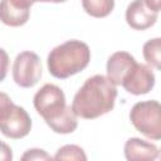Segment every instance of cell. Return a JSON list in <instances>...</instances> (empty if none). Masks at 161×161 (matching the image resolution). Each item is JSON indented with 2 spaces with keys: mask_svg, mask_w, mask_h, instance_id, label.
<instances>
[{
  "mask_svg": "<svg viewBox=\"0 0 161 161\" xmlns=\"http://www.w3.org/2000/svg\"><path fill=\"white\" fill-rule=\"evenodd\" d=\"M116 98V86L107 77L96 74L89 77L78 89L72 102V109L77 117L94 119L111 112Z\"/></svg>",
  "mask_w": 161,
  "mask_h": 161,
  "instance_id": "6da1fadb",
  "label": "cell"
},
{
  "mask_svg": "<svg viewBox=\"0 0 161 161\" xmlns=\"http://www.w3.org/2000/svg\"><path fill=\"white\" fill-rule=\"evenodd\" d=\"M35 111L55 133L67 135L75 131L77 116L72 107L67 106L64 92L55 84H44L33 99Z\"/></svg>",
  "mask_w": 161,
  "mask_h": 161,
  "instance_id": "7a4b0ae2",
  "label": "cell"
},
{
  "mask_svg": "<svg viewBox=\"0 0 161 161\" xmlns=\"http://www.w3.org/2000/svg\"><path fill=\"white\" fill-rule=\"evenodd\" d=\"M91 60L89 47L80 40L72 39L50 50L47 59L49 73L58 79H67L82 72Z\"/></svg>",
  "mask_w": 161,
  "mask_h": 161,
  "instance_id": "3957f363",
  "label": "cell"
},
{
  "mask_svg": "<svg viewBox=\"0 0 161 161\" xmlns=\"http://www.w3.org/2000/svg\"><path fill=\"white\" fill-rule=\"evenodd\" d=\"M133 127L150 140L161 138V106L158 101H142L133 104L130 112Z\"/></svg>",
  "mask_w": 161,
  "mask_h": 161,
  "instance_id": "277c9868",
  "label": "cell"
},
{
  "mask_svg": "<svg viewBox=\"0 0 161 161\" xmlns=\"http://www.w3.org/2000/svg\"><path fill=\"white\" fill-rule=\"evenodd\" d=\"M31 128V118L28 112L13 101L0 111V132L13 140L25 137Z\"/></svg>",
  "mask_w": 161,
  "mask_h": 161,
  "instance_id": "5b68a950",
  "label": "cell"
},
{
  "mask_svg": "<svg viewBox=\"0 0 161 161\" xmlns=\"http://www.w3.org/2000/svg\"><path fill=\"white\" fill-rule=\"evenodd\" d=\"M42 73V63L36 53L25 50L16 55L13 64V79L19 87H34L40 80Z\"/></svg>",
  "mask_w": 161,
  "mask_h": 161,
  "instance_id": "8992f818",
  "label": "cell"
},
{
  "mask_svg": "<svg viewBox=\"0 0 161 161\" xmlns=\"http://www.w3.org/2000/svg\"><path fill=\"white\" fill-rule=\"evenodd\" d=\"M155 74L152 69L146 64L136 63L127 77L122 82V87L131 94L141 96L148 93L155 86Z\"/></svg>",
  "mask_w": 161,
  "mask_h": 161,
  "instance_id": "52a82bcc",
  "label": "cell"
},
{
  "mask_svg": "<svg viewBox=\"0 0 161 161\" xmlns=\"http://www.w3.org/2000/svg\"><path fill=\"white\" fill-rule=\"evenodd\" d=\"M157 20V13L150 10L143 0H133L126 9V21L135 30H146Z\"/></svg>",
  "mask_w": 161,
  "mask_h": 161,
  "instance_id": "ba28073f",
  "label": "cell"
},
{
  "mask_svg": "<svg viewBox=\"0 0 161 161\" xmlns=\"http://www.w3.org/2000/svg\"><path fill=\"white\" fill-rule=\"evenodd\" d=\"M136 63V59L127 52L113 53L107 60V78L114 86H121Z\"/></svg>",
  "mask_w": 161,
  "mask_h": 161,
  "instance_id": "9c48e42d",
  "label": "cell"
},
{
  "mask_svg": "<svg viewBox=\"0 0 161 161\" xmlns=\"http://www.w3.org/2000/svg\"><path fill=\"white\" fill-rule=\"evenodd\" d=\"M125 156L130 161H152L158 157V148L155 143L131 137L125 143Z\"/></svg>",
  "mask_w": 161,
  "mask_h": 161,
  "instance_id": "30bf717a",
  "label": "cell"
},
{
  "mask_svg": "<svg viewBox=\"0 0 161 161\" xmlns=\"http://www.w3.org/2000/svg\"><path fill=\"white\" fill-rule=\"evenodd\" d=\"M30 15V10L21 9L11 4L9 0L0 1V20L9 26H21L24 25Z\"/></svg>",
  "mask_w": 161,
  "mask_h": 161,
  "instance_id": "8fae6325",
  "label": "cell"
},
{
  "mask_svg": "<svg viewBox=\"0 0 161 161\" xmlns=\"http://www.w3.org/2000/svg\"><path fill=\"white\" fill-rule=\"evenodd\" d=\"M84 11L93 18H104L114 8V0H82Z\"/></svg>",
  "mask_w": 161,
  "mask_h": 161,
  "instance_id": "7c38bea8",
  "label": "cell"
},
{
  "mask_svg": "<svg viewBox=\"0 0 161 161\" xmlns=\"http://www.w3.org/2000/svg\"><path fill=\"white\" fill-rule=\"evenodd\" d=\"M143 58L147 62V64L155 67L156 69H160V54H161V39L155 38L150 39L143 44L142 48Z\"/></svg>",
  "mask_w": 161,
  "mask_h": 161,
  "instance_id": "4fadbf2b",
  "label": "cell"
},
{
  "mask_svg": "<svg viewBox=\"0 0 161 161\" xmlns=\"http://www.w3.org/2000/svg\"><path fill=\"white\" fill-rule=\"evenodd\" d=\"M54 160H87V156L83 151L82 147L77 146V145H65L62 146L57 153L53 157Z\"/></svg>",
  "mask_w": 161,
  "mask_h": 161,
  "instance_id": "5bb4252c",
  "label": "cell"
},
{
  "mask_svg": "<svg viewBox=\"0 0 161 161\" xmlns=\"http://www.w3.org/2000/svg\"><path fill=\"white\" fill-rule=\"evenodd\" d=\"M53 157L50 155H48L44 150H39V148H30L28 151H25V153L21 156L23 161H33V160H52Z\"/></svg>",
  "mask_w": 161,
  "mask_h": 161,
  "instance_id": "9a60e30c",
  "label": "cell"
},
{
  "mask_svg": "<svg viewBox=\"0 0 161 161\" xmlns=\"http://www.w3.org/2000/svg\"><path fill=\"white\" fill-rule=\"evenodd\" d=\"M9 69V55L8 53L0 48V82H3L8 74Z\"/></svg>",
  "mask_w": 161,
  "mask_h": 161,
  "instance_id": "2e32d148",
  "label": "cell"
},
{
  "mask_svg": "<svg viewBox=\"0 0 161 161\" xmlns=\"http://www.w3.org/2000/svg\"><path fill=\"white\" fill-rule=\"evenodd\" d=\"M13 160V151L9 145L0 141V161H11Z\"/></svg>",
  "mask_w": 161,
  "mask_h": 161,
  "instance_id": "e0dca14e",
  "label": "cell"
},
{
  "mask_svg": "<svg viewBox=\"0 0 161 161\" xmlns=\"http://www.w3.org/2000/svg\"><path fill=\"white\" fill-rule=\"evenodd\" d=\"M11 4H14L15 6L18 8H21V9H28L30 10V6L34 4V3H38V1H43L44 0H9Z\"/></svg>",
  "mask_w": 161,
  "mask_h": 161,
  "instance_id": "ac0fdd59",
  "label": "cell"
},
{
  "mask_svg": "<svg viewBox=\"0 0 161 161\" xmlns=\"http://www.w3.org/2000/svg\"><path fill=\"white\" fill-rule=\"evenodd\" d=\"M160 1H161V0H143V3L146 4V6H147L150 10H152V11H155V13H157V14H158L160 8H161Z\"/></svg>",
  "mask_w": 161,
  "mask_h": 161,
  "instance_id": "d6986e66",
  "label": "cell"
},
{
  "mask_svg": "<svg viewBox=\"0 0 161 161\" xmlns=\"http://www.w3.org/2000/svg\"><path fill=\"white\" fill-rule=\"evenodd\" d=\"M11 102V98L6 94V93H3V92H0V111L3 109V107H5L8 103H10Z\"/></svg>",
  "mask_w": 161,
  "mask_h": 161,
  "instance_id": "ffe728a7",
  "label": "cell"
},
{
  "mask_svg": "<svg viewBox=\"0 0 161 161\" xmlns=\"http://www.w3.org/2000/svg\"><path fill=\"white\" fill-rule=\"evenodd\" d=\"M64 3V1H67V0H44V3Z\"/></svg>",
  "mask_w": 161,
  "mask_h": 161,
  "instance_id": "44dd1931",
  "label": "cell"
}]
</instances>
